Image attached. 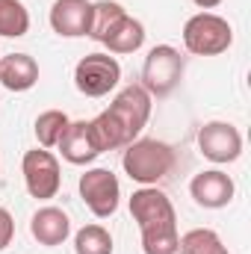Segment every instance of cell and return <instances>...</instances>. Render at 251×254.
I'll use <instances>...</instances> for the list:
<instances>
[{
	"mask_svg": "<svg viewBox=\"0 0 251 254\" xmlns=\"http://www.w3.org/2000/svg\"><path fill=\"white\" fill-rule=\"evenodd\" d=\"M130 216L139 225L145 254H178V213L163 190L139 187L130 195Z\"/></svg>",
	"mask_w": 251,
	"mask_h": 254,
	"instance_id": "obj_1",
	"label": "cell"
},
{
	"mask_svg": "<svg viewBox=\"0 0 251 254\" xmlns=\"http://www.w3.org/2000/svg\"><path fill=\"white\" fill-rule=\"evenodd\" d=\"M30 234L39 246H48V249H57L63 246L65 240L71 237V219L68 213L60 207H39L30 219Z\"/></svg>",
	"mask_w": 251,
	"mask_h": 254,
	"instance_id": "obj_13",
	"label": "cell"
},
{
	"mask_svg": "<svg viewBox=\"0 0 251 254\" xmlns=\"http://www.w3.org/2000/svg\"><path fill=\"white\" fill-rule=\"evenodd\" d=\"M77 190H80L83 204L98 219H110L122 204V184L110 169H89L86 175H80Z\"/></svg>",
	"mask_w": 251,
	"mask_h": 254,
	"instance_id": "obj_7",
	"label": "cell"
},
{
	"mask_svg": "<svg viewBox=\"0 0 251 254\" xmlns=\"http://www.w3.org/2000/svg\"><path fill=\"white\" fill-rule=\"evenodd\" d=\"M122 80V65L110 54H86L74 68V86L86 98L110 95Z\"/></svg>",
	"mask_w": 251,
	"mask_h": 254,
	"instance_id": "obj_5",
	"label": "cell"
},
{
	"mask_svg": "<svg viewBox=\"0 0 251 254\" xmlns=\"http://www.w3.org/2000/svg\"><path fill=\"white\" fill-rule=\"evenodd\" d=\"M51 27L63 39H83L92 27V3L89 0H57L51 6Z\"/></svg>",
	"mask_w": 251,
	"mask_h": 254,
	"instance_id": "obj_11",
	"label": "cell"
},
{
	"mask_svg": "<svg viewBox=\"0 0 251 254\" xmlns=\"http://www.w3.org/2000/svg\"><path fill=\"white\" fill-rule=\"evenodd\" d=\"M151 107H154V98H151L139 83H133V86H125V89L113 98L110 113L119 119V125L125 127L127 139L133 142V139H139V133H142L145 125H148Z\"/></svg>",
	"mask_w": 251,
	"mask_h": 254,
	"instance_id": "obj_9",
	"label": "cell"
},
{
	"mask_svg": "<svg viewBox=\"0 0 251 254\" xmlns=\"http://www.w3.org/2000/svg\"><path fill=\"white\" fill-rule=\"evenodd\" d=\"M234 45V27L216 12H195L184 24V48L192 57H219Z\"/></svg>",
	"mask_w": 251,
	"mask_h": 254,
	"instance_id": "obj_4",
	"label": "cell"
},
{
	"mask_svg": "<svg viewBox=\"0 0 251 254\" xmlns=\"http://www.w3.org/2000/svg\"><path fill=\"white\" fill-rule=\"evenodd\" d=\"M184 71H187V60L178 48L172 45H154L142 63V89L151 95V98H169L181 80H184Z\"/></svg>",
	"mask_w": 251,
	"mask_h": 254,
	"instance_id": "obj_3",
	"label": "cell"
},
{
	"mask_svg": "<svg viewBox=\"0 0 251 254\" xmlns=\"http://www.w3.org/2000/svg\"><path fill=\"white\" fill-rule=\"evenodd\" d=\"M125 6L116 3V0H98L92 3V27H89V39H95L98 45L104 42V36L113 30V24L119 18H125Z\"/></svg>",
	"mask_w": 251,
	"mask_h": 254,
	"instance_id": "obj_20",
	"label": "cell"
},
{
	"mask_svg": "<svg viewBox=\"0 0 251 254\" xmlns=\"http://www.w3.org/2000/svg\"><path fill=\"white\" fill-rule=\"evenodd\" d=\"M122 166L139 187H157L175 169V151L160 139H133L122 157Z\"/></svg>",
	"mask_w": 251,
	"mask_h": 254,
	"instance_id": "obj_2",
	"label": "cell"
},
{
	"mask_svg": "<svg viewBox=\"0 0 251 254\" xmlns=\"http://www.w3.org/2000/svg\"><path fill=\"white\" fill-rule=\"evenodd\" d=\"M89 127H92V136H95V145H98L101 154H104V151H116V148H127V145H130L125 127L119 125V119H116L110 110L98 113V116L89 122Z\"/></svg>",
	"mask_w": 251,
	"mask_h": 254,
	"instance_id": "obj_16",
	"label": "cell"
},
{
	"mask_svg": "<svg viewBox=\"0 0 251 254\" xmlns=\"http://www.w3.org/2000/svg\"><path fill=\"white\" fill-rule=\"evenodd\" d=\"M178 254H231L213 228H192L178 240Z\"/></svg>",
	"mask_w": 251,
	"mask_h": 254,
	"instance_id": "obj_17",
	"label": "cell"
},
{
	"mask_svg": "<svg viewBox=\"0 0 251 254\" xmlns=\"http://www.w3.org/2000/svg\"><path fill=\"white\" fill-rule=\"evenodd\" d=\"M101 45H104L110 54H136V51L145 45V27H142L139 18L125 15V18H119V21L113 24V30L104 36Z\"/></svg>",
	"mask_w": 251,
	"mask_h": 254,
	"instance_id": "obj_15",
	"label": "cell"
},
{
	"mask_svg": "<svg viewBox=\"0 0 251 254\" xmlns=\"http://www.w3.org/2000/svg\"><path fill=\"white\" fill-rule=\"evenodd\" d=\"M68 116L63 110H45L39 119H36V139L42 148H57L60 139H63L65 127H68Z\"/></svg>",
	"mask_w": 251,
	"mask_h": 254,
	"instance_id": "obj_21",
	"label": "cell"
},
{
	"mask_svg": "<svg viewBox=\"0 0 251 254\" xmlns=\"http://www.w3.org/2000/svg\"><path fill=\"white\" fill-rule=\"evenodd\" d=\"M12 237H15V222H12V213H9L6 207H0V252L12 243Z\"/></svg>",
	"mask_w": 251,
	"mask_h": 254,
	"instance_id": "obj_22",
	"label": "cell"
},
{
	"mask_svg": "<svg viewBox=\"0 0 251 254\" xmlns=\"http://www.w3.org/2000/svg\"><path fill=\"white\" fill-rule=\"evenodd\" d=\"M198 151L216 166L237 163L243 154V133L231 122H207L198 130Z\"/></svg>",
	"mask_w": 251,
	"mask_h": 254,
	"instance_id": "obj_8",
	"label": "cell"
},
{
	"mask_svg": "<svg viewBox=\"0 0 251 254\" xmlns=\"http://www.w3.org/2000/svg\"><path fill=\"white\" fill-rule=\"evenodd\" d=\"M30 33V12L21 0H0V36L21 39Z\"/></svg>",
	"mask_w": 251,
	"mask_h": 254,
	"instance_id": "obj_18",
	"label": "cell"
},
{
	"mask_svg": "<svg viewBox=\"0 0 251 254\" xmlns=\"http://www.w3.org/2000/svg\"><path fill=\"white\" fill-rule=\"evenodd\" d=\"M189 195H192V201H195L198 207H204V210H222V207H228V204L234 201L237 184H234V178H231L228 172H222V169H204V172H198V175L192 178Z\"/></svg>",
	"mask_w": 251,
	"mask_h": 254,
	"instance_id": "obj_10",
	"label": "cell"
},
{
	"mask_svg": "<svg viewBox=\"0 0 251 254\" xmlns=\"http://www.w3.org/2000/svg\"><path fill=\"white\" fill-rule=\"evenodd\" d=\"M57 148H60L63 160L71 163V166H89V163H95L101 157L89 122H68V127H65V133Z\"/></svg>",
	"mask_w": 251,
	"mask_h": 254,
	"instance_id": "obj_12",
	"label": "cell"
},
{
	"mask_svg": "<svg viewBox=\"0 0 251 254\" xmlns=\"http://www.w3.org/2000/svg\"><path fill=\"white\" fill-rule=\"evenodd\" d=\"M0 83L9 92H30L39 83V63L30 54L0 57Z\"/></svg>",
	"mask_w": 251,
	"mask_h": 254,
	"instance_id": "obj_14",
	"label": "cell"
},
{
	"mask_svg": "<svg viewBox=\"0 0 251 254\" xmlns=\"http://www.w3.org/2000/svg\"><path fill=\"white\" fill-rule=\"evenodd\" d=\"M21 172H24V187L36 201L57 198V192L63 187V172H60V160L48 148L27 151L21 160Z\"/></svg>",
	"mask_w": 251,
	"mask_h": 254,
	"instance_id": "obj_6",
	"label": "cell"
},
{
	"mask_svg": "<svg viewBox=\"0 0 251 254\" xmlns=\"http://www.w3.org/2000/svg\"><path fill=\"white\" fill-rule=\"evenodd\" d=\"M113 234L104 225H83L74 234V254H113Z\"/></svg>",
	"mask_w": 251,
	"mask_h": 254,
	"instance_id": "obj_19",
	"label": "cell"
},
{
	"mask_svg": "<svg viewBox=\"0 0 251 254\" xmlns=\"http://www.w3.org/2000/svg\"><path fill=\"white\" fill-rule=\"evenodd\" d=\"M192 3H195L198 9H204V12H207V9H216V6H222V0H192Z\"/></svg>",
	"mask_w": 251,
	"mask_h": 254,
	"instance_id": "obj_23",
	"label": "cell"
}]
</instances>
